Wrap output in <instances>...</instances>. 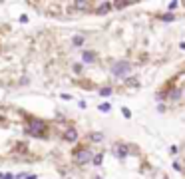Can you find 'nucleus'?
I'll list each match as a JSON object with an SVG mask.
<instances>
[]
</instances>
